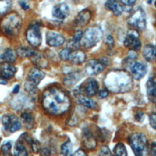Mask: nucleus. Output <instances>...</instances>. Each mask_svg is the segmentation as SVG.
Listing matches in <instances>:
<instances>
[{
    "mask_svg": "<svg viewBox=\"0 0 156 156\" xmlns=\"http://www.w3.org/2000/svg\"><path fill=\"white\" fill-rule=\"evenodd\" d=\"M42 105L49 113L60 115L69 108L71 101L63 90L58 87H51L46 89L43 93Z\"/></svg>",
    "mask_w": 156,
    "mask_h": 156,
    "instance_id": "nucleus-1",
    "label": "nucleus"
},
{
    "mask_svg": "<svg viewBox=\"0 0 156 156\" xmlns=\"http://www.w3.org/2000/svg\"><path fill=\"white\" fill-rule=\"evenodd\" d=\"M104 84L113 93H125L132 88V79L128 73L122 70H114L106 75Z\"/></svg>",
    "mask_w": 156,
    "mask_h": 156,
    "instance_id": "nucleus-2",
    "label": "nucleus"
},
{
    "mask_svg": "<svg viewBox=\"0 0 156 156\" xmlns=\"http://www.w3.org/2000/svg\"><path fill=\"white\" fill-rule=\"evenodd\" d=\"M22 25V19L19 14L12 12L2 18L0 22V28L2 32L9 37L17 36Z\"/></svg>",
    "mask_w": 156,
    "mask_h": 156,
    "instance_id": "nucleus-3",
    "label": "nucleus"
},
{
    "mask_svg": "<svg viewBox=\"0 0 156 156\" xmlns=\"http://www.w3.org/2000/svg\"><path fill=\"white\" fill-rule=\"evenodd\" d=\"M102 37L103 32L99 26H90L83 33L80 44L85 48H91L95 46Z\"/></svg>",
    "mask_w": 156,
    "mask_h": 156,
    "instance_id": "nucleus-4",
    "label": "nucleus"
},
{
    "mask_svg": "<svg viewBox=\"0 0 156 156\" xmlns=\"http://www.w3.org/2000/svg\"><path fill=\"white\" fill-rule=\"evenodd\" d=\"M129 142L135 156H146L148 153V142L146 136L141 133L130 135Z\"/></svg>",
    "mask_w": 156,
    "mask_h": 156,
    "instance_id": "nucleus-5",
    "label": "nucleus"
},
{
    "mask_svg": "<svg viewBox=\"0 0 156 156\" xmlns=\"http://www.w3.org/2000/svg\"><path fill=\"white\" fill-rule=\"evenodd\" d=\"M128 23L135 30L143 31L146 28V16L144 10L139 7L136 9L128 18Z\"/></svg>",
    "mask_w": 156,
    "mask_h": 156,
    "instance_id": "nucleus-6",
    "label": "nucleus"
},
{
    "mask_svg": "<svg viewBox=\"0 0 156 156\" xmlns=\"http://www.w3.org/2000/svg\"><path fill=\"white\" fill-rule=\"evenodd\" d=\"M26 39L33 47H38L42 41L40 27L38 24L33 23L29 25L26 30Z\"/></svg>",
    "mask_w": 156,
    "mask_h": 156,
    "instance_id": "nucleus-7",
    "label": "nucleus"
},
{
    "mask_svg": "<svg viewBox=\"0 0 156 156\" xmlns=\"http://www.w3.org/2000/svg\"><path fill=\"white\" fill-rule=\"evenodd\" d=\"M124 44L127 48L136 51L141 49V42L139 39V35L136 30H129L124 41Z\"/></svg>",
    "mask_w": 156,
    "mask_h": 156,
    "instance_id": "nucleus-8",
    "label": "nucleus"
},
{
    "mask_svg": "<svg viewBox=\"0 0 156 156\" xmlns=\"http://www.w3.org/2000/svg\"><path fill=\"white\" fill-rule=\"evenodd\" d=\"M2 123L5 130L15 132L21 128V123L14 115H4L2 118Z\"/></svg>",
    "mask_w": 156,
    "mask_h": 156,
    "instance_id": "nucleus-9",
    "label": "nucleus"
},
{
    "mask_svg": "<svg viewBox=\"0 0 156 156\" xmlns=\"http://www.w3.org/2000/svg\"><path fill=\"white\" fill-rule=\"evenodd\" d=\"M85 71L89 75H96L101 73L105 68L104 63L96 59L88 60L85 65Z\"/></svg>",
    "mask_w": 156,
    "mask_h": 156,
    "instance_id": "nucleus-10",
    "label": "nucleus"
},
{
    "mask_svg": "<svg viewBox=\"0 0 156 156\" xmlns=\"http://www.w3.org/2000/svg\"><path fill=\"white\" fill-rule=\"evenodd\" d=\"M147 66L143 63L135 62L130 65V71L132 76L136 80L143 78L147 73Z\"/></svg>",
    "mask_w": 156,
    "mask_h": 156,
    "instance_id": "nucleus-11",
    "label": "nucleus"
},
{
    "mask_svg": "<svg viewBox=\"0 0 156 156\" xmlns=\"http://www.w3.org/2000/svg\"><path fill=\"white\" fill-rule=\"evenodd\" d=\"M82 142L85 147L89 150H93L97 145L96 140L88 129L85 128L82 133Z\"/></svg>",
    "mask_w": 156,
    "mask_h": 156,
    "instance_id": "nucleus-12",
    "label": "nucleus"
},
{
    "mask_svg": "<svg viewBox=\"0 0 156 156\" xmlns=\"http://www.w3.org/2000/svg\"><path fill=\"white\" fill-rule=\"evenodd\" d=\"M69 14V8L68 5L65 3L62 2L55 5L52 11V15L53 17L59 19L63 20L66 18Z\"/></svg>",
    "mask_w": 156,
    "mask_h": 156,
    "instance_id": "nucleus-13",
    "label": "nucleus"
},
{
    "mask_svg": "<svg viewBox=\"0 0 156 156\" xmlns=\"http://www.w3.org/2000/svg\"><path fill=\"white\" fill-rule=\"evenodd\" d=\"M46 43L52 47H57L62 45L65 42V38L63 35L55 32L49 31L46 37Z\"/></svg>",
    "mask_w": 156,
    "mask_h": 156,
    "instance_id": "nucleus-14",
    "label": "nucleus"
},
{
    "mask_svg": "<svg viewBox=\"0 0 156 156\" xmlns=\"http://www.w3.org/2000/svg\"><path fill=\"white\" fill-rule=\"evenodd\" d=\"M98 89V83L94 79H87L83 85V91L88 96H93L96 94Z\"/></svg>",
    "mask_w": 156,
    "mask_h": 156,
    "instance_id": "nucleus-15",
    "label": "nucleus"
},
{
    "mask_svg": "<svg viewBox=\"0 0 156 156\" xmlns=\"http://www.w3.org/2000/svg\"><path fill=\"white\" fill-rule=\"evenodd\" d=\"M91 18V12L89 9H83L80 11L76 16L74 23L79 27L86 26L90 21Z\"/></svg>",
    "mask_w": 156,
    "mask_h": 156,
    "instance_id": "nucleus-16",
    "label": "nucleus"
},
{
    "mask_svg": "<svg viewBox=\"0 0 156 156\" xmlns=\"http://www.w3.org/2000/svg\"><path fill=\"white\" fill-rule=\"evenodd\" d=\"M44 77V74L41 70L38 68H34L29 71L27 80L37 86Z\"/></svg>",
    "mask_w": 156,
    "mask_h": 156,
    "instance_id": "nucleus-17",
    "label": "nucleus"
},
{
    "mask_svg": "<svg viewBox=\"0 0 156 156\" xmlns=\"http://www.w3.org/2000/svg\"><path fill=\"white\" fill-rule=\"evenodd\" d=\"M16 72L15 66L9 63H2L0 65L1 76L5 79L12 78Z\"/></svg>",
    "mask_w": 156,
    "mask_h": 156,
    "instance_id": "nucleus-18",
    "label": "nucleus"
},
{
    "mask_svg": "<svg viewBox=\"0 0 156 156\" xmlns=\"http://www.w3.org/2000/svg\"><path fill=\"white\" fill-rule=\"evenodd\" d=\"M105 7L115 16H119L124 10L122 6L116 0H107L105 3Z\"/></svg>",
    "mask_w": 156,
    "mask_h": 156,
    "instance_id": "nucleus-19",
    "label": "nucleus"
},
{
    "mask_svg": "<svg viewBox=\"0 0 156 156\" xmlns=\"http://www.w3.org/2000/svg\"><path fill=\"white\" fill-rule=\"evenodd\" d=\"M86 55L84 52L80 50H75L71 52L68 60L73 64L78 65L85 62Z\"/></svg>",
    "mask_w": 156,
    "mask_h": 156,
    "instance_id": "nucleus-20",
    "label": "nucleus"
},
{
    "mask_svg": "<svg viewBox=\"0 0 156 156\" xmlns=\"http://www.w3.org/2000/svg\"><path fill=\"white\" fill-rule=\"evenodd\" d=\"M11 103L12 107L16 110L21 109L30 104L27 96L23 94H20L15 97Z\"/></svg>",
    "mask_w": 156,
    "mask_h": 156,
    "instance_id": "nucleus-21",
    "label": "nucleus"
},
{
    "mask_svg": "<svg viewBox=\"0 0 156 156\" xmlns=\"http://www.w3.org/2000/svg\"><path fill=\"white\" fill-rule=\"evenodd\" d=\"M143 55L148 62H153L155 58V48L151 44H146L143 50Z\"/></svg>",
    "mask_w": 156,
    "mask_h": 156,
    "instance_id": "nucleus-22",
    "label": "nucleus"
},
{
    "mask_svg": "<svg viewBox=\"0 0 156 156\" xmlns=\"http://www.w3.org/2000/svg\"><path fill=\"white\" fill-rule=\"evenodd\" d=\"M147 94L149 99L153 103L155 102L156 100V91H155V81L154 79L151 78L148 80L146 83Z\"/></svg>",
    "mask_w": 156,
    "mask_h": 156,
    "instance_id": "nucleus-23",
    "label": "nucleus"
},
{
    "mask_svg": "<svg viewBox=\"0 0 156 156\" xmlns=\"http://www.w3.org/2000/svg\"><path fill=\"white\" fill-rule=\"evenodd\" d=\"M16 53L12 49H7L0 55V62L1 63H13L16 60Z\"/></svg>",
    "mask_w": 156,
    "mask_h": 156,
    "instance_id": "nucleus-24",
    "label": "nucleus"
},
{
    "mask_svg": "<svg viewBox=\"0 0 156 156\" xmlns=\"http://www.w3.org/2000/svg\"><path fill=\"white\" fill-rule=\"evenodd\" d=\"M31 60L33 62L34 64H35L38 68H46L48 66V60L44 57V55H43L40 53L35 52V54L31 57Z\"/></svg>",
    "mask_w": 156,
    "mask_h": 156,
    "instance_id": "nucleus-25",
    "label": "nucleus"
},
{
    "mask_svg": "<svg viewBox=\"0 0 156 156\" xmlns=\"http://www.w3.org/2000/svg\"><path fill=\"white\" fill-rule=\"evenodd\" d=\"M21 118L26 129H30L33 127L34 124V117L30 113L26 112L22 113Z\"/></svg>",
    "mask_w": 156,
    "mask_h": 156,
    "instance_id": "nucleus-26",
    "label": "nucleus"
},
{
    "mask_svg": "<svg viewBox=\"0 0 156 156\" xmlns=\"http://www.w3.org/2000/svg\"><path fill=\"white\" fill-rule=\"evenodd\" d=\"M13 153L15 156H27V149L22 141H18L13 149Z\"/></svg>",
    "mask_w": 156,
    "mask_h": 156,
    "instance_id": "nucleus-27",
    "label": "nucleus"
},
{
    "mask_svg": "<svg viewBox=\"0 0 156 156\" xmlns=\"http://www.w3.org/2000/svg\"><path fill=\"white\" fill-rule=\"evenodd\" d=\"M35 52L36 51L30 48L21 47L16 49V53L21 57H31Z\"/></svg>",
    "mask_w": 156,
    "mask_h": 156,
    "instance_id": "nucleus-28",
    "label": "nucleus"
},
{
    "mask_svg": "<svg viewBox=\"0 0 156 156\" xmlns=\"http://www.w3.org/2000/svg\"><path fill=\"white\" fill-rule=\"evenodd\" d=\"M78 101L80 104L89 108L94 109L96 107V104L95 103V102L86 96H79L78 98Z\"/></svg>",
    "mask_w": 156,
    "mask_h": 156,
    "instance_id": "nucleus-29",
    "label": "nucleus"
},
{
    "mask_svg": "<svg viewBox=\"0 0 156 156\" xmlns=\"http://www.w3.org/2000/svg\"><path fill=\"white\" fill-rule=\"evenodd\" d=\"M61 153L62 156L72 155V143L69 140H67L63 143L61 146Z\"/></svg>",
    "mask_w": 156,
    "mask_h": 156,
    "instance_id": "nucleus-30",
    "label": "nucleus"
},
{
    "mask_svg": "<svg viewBox=\"0 0 156 156\" xmlns=\"http://www.w3.org/2000/svg\"><path fill=\"white\" fill-rule=\"evenodd\" d=\"M113 152L115 156H127L126 146L122 143L117 144L113 149Z\"/></svg>",
    "mask_w": 156,
    "mask_h": 156,
    "instance_id": "nucleus-31",
    "label": "nucleus"
},
{
    "mask_svg": "<svg viewBox=\"0 0 156 156\" xmlns=\"http://www.w3.org/2000/svg\"><path fill=\"white\" fill-rule=\"evenodd\" d=\"M12 5L11 0H0V16L5 13Z\"/></svg>",
    "mask_w": 156,
    "mask_h": 156,
    "instance_id": "nucleus-32",
    "label": "nucleus"
},
{
    "mask_svg": "<svg viewBox=\"0 0 156 156\" xmlns=\"http://www.w3.org/2000/svg\"><path fill=\"white\" fill-rule=\"evenodd\" d=\"M79 76L76 73H71L64 79V82L67 85H72L75 84L79 79Z\"/></svg>",
    "mask_w": 156,
    "mask_h": 156,
    "instance_id": "nucleus-33",
    "label": "nucleus"
},
{
    "mask_svg": "<svg viewBox=\"0 0 156 156\" xmlns=\"http://www.w3.org/2000/svg\"><path fill=\"white\" fill-rule=\"evenodd\" d=\"M80 46V43L76 42L73 39L69 40L67 41V43H66V47L70 51H71V50H73V51L77 50V49H79Z\"/></svg>",
    "mask_w": 156,
    "mask_h": 156,
    "instance_id": "nucleus-34",
    "label": "nucleus"
},
{
    "mask_svg": "<svg viewBox=\"0 0 156 156\" xmlns=\"http://www.w3.org/2000/svg\"><path fill=\"white\" fill-rule=\"evenodd\" d=\"M24 88L26 91H27L30 94H34L37 91V87L34 84L30 83V82L26 80L24 83Z\"/></svg>",
    "mask_w": 156,
    "mask_h": 156,
    "instance_id": "nucleus-35",
    "label": "nucleus"
},
{
    "mask_svg": "<svg viewBox=\"0 0 156 156\" xmlns=\"http://www.w3.org/2000/svg\"><path fill=\"white\" fill-rule=\"evenodd\" d=\"M71 51L68 49V48H65L62 49L60 52H59V57L60 59L63 61H66L68 60L69 54L71 53Z\"/></svg>",
    "mask_w": 156,
    "mask_h": 156,
    "instance_id": "nucleus-36",
    "label": "nucleus"
},
{
    "mask_svg": "<svg viewBox=\"0 0 156 156\" xmlns=\"http://www.w3.org/2000/svg\"><path fill=\"white\" fill-rule=\"evenodd\" d=\"M99 155L100 156H113L110 150L107 146H102L101 147Z\"/></svg>",
    "mask_w": 156,
    "mask_h": 156,
    "instance_id": "nucleus-37",
    "label": "nucleus"
},
{
    "mask_svg": "<svg viewBox=\"0 0 156 156\" xmlns=\"http://www.w3.org/2000/svg\"><path fill=\"white\" fill-rule=\"evenodd\" d=\"M82 35H83V32L81 31V30H77L75 32L73 37V40H74L76 42H78V43H80V40L82 38Z\"/></svg>",
    "mask_w": 156,
    "mask_h": 156,
    "instance_id": "nucleus-38",
    "label": "nucleus"
},
{
    "mask_svg": "<svg viewBox=\"0 0 156 156\" xmlns=\"http://www.w3.org/2000/svg\"><path fill=\"white\" fill-rule=\"evenodd\" d=\"M105 43L110 49H112L114 46V40L113 37L112 35H108L105 38Z\"/></svg>",
    "mask_w": 156,
    "mask_h": 156,
    "instance_id": "nucleus-39",
    "label": "nucleus"
},
{
    "mask_svg": "<svg viewBox=\"0 0 156 156\" xmlns=\"http://www.w3.org/2000/svg\"><path fill=\"white\" fill-rule=\"evenodd\" d=\"M30 144L31 145V147H32V149L34 152L37 153V152H39L40 149V144L37 141L32 140L31 142L30 143Z\"/></svg>",
    "mask_w": 156,
    "mask_h": 156,
    "instance_id": "nucleus-40",
    "label": "nucleus"
},
{
    "mask_svg": "<svg viewBox=\"0 0 156 156\" xmlns=\"http://www.w3.org/2000/svg\"><path fill=\"white\" fill-rule=\"evenodd\" d=\"M156 115L155 113H152L149 116V121L151 126L155 129L156 127Z\"/></svg>",
    "mask_w": 156,
    "mask_h": 156,
    "instance_id": "nucleus-41",
    "label": "nucleus"
},
{
    "mask_svg": "<svg viewBox=\"0 0 156 156\" xmlns=\"http://www.w3.org/2000/svg\"><path fill=\"white\" fill-rule=\"evenodd\" d=\"M39 152L41 156H50L51 155V151L47 147H43L40 149Z\"/></svg>",
    "mask_w": 156,
    "mask_h": 156,
    "instance_id": "nucleus-42",
    "label": "nucleus"
},
{
    "mask_svg": "<svg viewBox=\"0 0 156 156\" xmlns=\"http://www.w3.org/2000/svg\"><path fill=\"white\" fill-rule=\"evenodd\" d=\"M12 147V143L10 141H8L7 143H5L2 146V147H1V149L3 152H8Z\"/></svg>",
    "mask_w": 156,
    "mask_h": 156,
    "instance_id": "nucleus-43",
    "label": "nucleus"
},
{
    "mask_svg": "<svg viewBox=\"0 0 156 156\" xmlns=\"http://www.w3.org/2000/svg\"><path fill=\"white\" fill-rule=\"evenodd\" d=\"M144 114L141 112H138L135 115V118L138 122H142L144 118Z\"/></svg>",
    "mask_w": 156,
    "mask_h": 156,
    "instance_id": "nucleus-44",
    "label": "nucleus"
},
{
    "mask_svg": "<svg viewBox=\"0 0 156 156\" xmlns=\"http://www.w3.org/2000/svg\"><path fill=\"white\" fill-rule=\"evenodd\" d=\"M71 156H87V154L84 150L79 149L77 150Z\"/></svg>",
    "mask_w": 156,
    "mask_h": 156,
    "instance_id": "nucleus-45",
    "label": "nucleus"
},
{
    "mask_svg": "<svg viewBox=\"0 0 156 156\" xmlns=\"http://www.w3.org/2000/svg\"><path fill=\"white\" fill-rule=\"evenodd\" d=\"M118 1L126 5H132L136 2V0H118Z\"/></svg>",
    "mask_w": 156,
    "mask_h": 156,
    "instance_id": "nucleus-46",
    "label": "nucleus"
},
{
    "mask_svg": "<svg viewBox=\"0 0 156 156\" xmlns=\"http://www.w3.org/2000/svg\"><path fill=\"white\" fill-rule=\"evenodd\" d=\"M19 2H20V6L21 7V8L23 10H27L29 8V5L27 4V3L26 2V1H24V0H20Z\"/></svg>",
    "mask_w": 156,
    "mask_h": 156,
    "instance_id": "nucleus-47",
    "label": "nucleus"
},
{
    "mask_svg": "<svg viewBox=\"0 0 156 156\" xmlns=\"http://www.w3.org/2000/svg\"><path fill=\"white\" fill-rule=\"evenodd\" d=\"M108 95V92L106 90H102L99 93V97L100 98H104Z\"/></svg>",
    "mask_w": 156,
    "mask_h": 156,
    "instance_id": "nucleus-48",
    "label": "nucleus"
},
{
    "mask_svg": "<svg viewBox=\"0 0 156 156\" xmlns=\"http://www.w3.org/2000/svg\"><path fill=\"white\" fill-rule=\"evenodd\" d=\"M151 154L152 156H155L156 154V144L155 142H153L151 144Z\"/></svg>",
    "mask_w": 156,
    "mask_h": 156,
    "instance_id": "nucleus-49",
    "label": "nucleus"
},
{
    "mask_svg": "<svg viewBox=\"0 0 156 156\" xmlns=\"http://www.w3.org/2000/svg\"><path fill=\"white\" fill-rule=\"evenodd\" d=\"M7 83V80L2 77L1 76H0V84L1 85H6Z\"/></svg>",
    "mask_w": 156,
    "mask_h": 156,
    "instance_id": "nucleus-50",
    "label": "nucleus"
},
{
    "mask_svg": "<svg viewBox=\"0 0 156 156\" xmlns=\"http://www.w3.org/2000/svg\"><path fill=\"white\" fill-rule=\"evenodd\" d=\"M19 90H20V86L19 85H16L13 89V93H18V91H19Z\"/></svg>",
    "mask_w": 156,
    "mask_h": 156,
    "instance_id": "nucleus-51",
    "label": "nucleus"
}]
</instances>
